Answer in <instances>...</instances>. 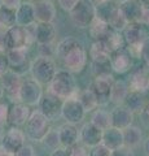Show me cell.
<instances>
[{
	"instance_id": "1",
	"label": "cell",
	"mask_w": 149,
	"mask_h": 156,
	"mask_svg": "<svg viewBox=\"0 0 149 156\" xmlns=\"http://www.w3.org/2000/svg\"><path fill=\"white\" fill-rule=\"evenodd\" d=\"M56 55L61 58L66 70L73 73H80L87 64V51L83 43L73 37H66L57 44Z\"/></svg>"
},
{
	"instance_id": "2",
	"label": "cell",
	"mask_w": 149,
	"mask_h": 156,
	"mask_svg": "<svg viewBox=\"0 0 149 156\" xmlns=\"http://www.w3.org/2000/svg\"><path fill=\"white\" fill-rule=\"evenodd\" d=\"M47 91L51 92L52 95L57 96L62 101L66 99H70V98L76 99L79 94V89L76 86L75 78L68 70H57L53 80L48 85Z\"/></svg>"
},
{
	"instance_id": "3",
	"label": "cell",
	"mask_w": 149,
	"mask_h": 156,
	"mask_svg": "<svg viewBox=\"0 0 149 156\" xmlns=\"http://www.w3.org/2000/svg\"><path fill=\"white\" fill-rule=\"evenodd\" d=\"M30 73L32 80L39 85H49L57 73V65L52 57L38 56L30 65Z\"/></svg>"
},
{
	"instance_id": "4",
	"label": "cell",
	"mask_w": 149,
	"mask_h": 156,
	"mask_svg": "<svg viewBox=\"0 0 149 156\" xmlns=\"http://www.w3.org/2000/svg\"><path fill=\"white\" fill-rule=\"evenodd\" d=\"M51 130V121L40 111L31 112L26 122L25 135L32 142H42L47 133Z\"/></svg>"
},
{
	"instance_id": "5",
	"label": "cell",
	"mask_w": 149,
	"mask_h": 156,
	"mask_svg": "<svg viewBox=\"0 0 149 156\" xmlns=\"http://www.w3.org/2000/svg\"><path fill=\"white\" fill-rule=\"evenodd\" d=\"M124 43L128 46V53L131 56H140L141 44L145 41L147 31L141 23H128L122 31Z\"/></svg>"
},
{
	"instance_id": "6",
	"label": "cell",
	"mask_w": 149,
	"mask_h": 156,
	"mask_svg": "<svg viewBox=\"0 0 149 156\" xmlns=\"http://www.w3.org/2000/svg\"><path fill=\"white\" fill-rule=\"evenodd\" d=\"M73 25L79 29H87L95 18V4L92 0H79L69 12Z\"/></svg>"
},
{
	"instance_id": "7",
	"label": "cell",
	"mask_w": 149,
	"mask_h": 156,
	"mask_svg": "<svg viewBox=\"0 0 149 156\" xmlns=\"http://www.w3.org/2000/svg\"><path fill=\"white\" fill-rule=\"evenodd\" d=\"M20 101L27 107H35L39 105L40 99L43 96L42 85H39L32 78H26L22 80L21 89H20Z\"/></svg>"
},
{
	"instance_id": "8",
	"label": "cell",
	"mask_w": 149,
	"mask_h": 156,
	"mask_svg": "<svg viewBox=\"0 0 149 156\" xmlns=\"http://www.w3.org/2000/svg\"><path fill=\"white\" fill-rule=\"evenodd\" d=\"M60 116L66 121V124L76 125L84 120L86 112L78 101V99L70 98V99H66L62 101Z\"/></svg>"
},
{
	"instance_id": "9",
	"label": "cell",
	"mask_w": 149,
	"mask_h": 156,
	"mask_svg": "<svg viewBox=\"0 0 149 156\" xmlns=\"http://www.w3.org/2000/svg\"><path fill=\"white\" fill-rule=\"evenodd\" d=\"M4 35H5L7 51L8 50H18V48H27V46L30 44L26 29L22 26L14 25L12 27H9L4 31Z\"/></svg>"
},
{
	"instance_id": "10",
	"label": "cell",
	"mask_w": 149,
	"mask_h": 156,
	"mask_svg": "<svg viewBox=\"0 0 149 156\" xmlns=\"http://www.w3.org/2000/svg\"><path fill=\"white\" fill-rule=\"evenodd\" d=\"M115 80L112 74H105L100 77H95L92 85L90 87L93 90L96 98H97L99 105H107L109 103V95H110V89Z\"/></svg>"
},
{
	"instance_id": "11",
	"label": "cell",
	"mask_w": 149,
	"mask_h": 156,
	"mask_svg": "<svg viewBox=\"0 0 149 156\" xmlns=\"http://www.w3.org/2000/svg\"><path fill=\"white\" fill-rule=\"evenodd\" d=\"M2 82L4 87V94L7 95V98L13 103H18L20 101V89L22 83V78L21 76L16 72L8 70L7 73H4L2 76Z\"/></svg>"
},
{
	"instance_id": "12",
	"label": "cell",
	"mask_w": 149,
	"mask_h": 156,
	"mask_svg": "<svg viewBox=\"0 0 149 156\" xmlns=\"http://www.w3.org/2000/svg\"><path fill=\"white\" fill-rule=\"evenodd\" d=\"M0 140H2V144H0L2 147L5 151H8V152L14 155L23 144H26L25 143L26 135H25V131L21 130L20 128L12 126L7 133H4L3 138Z\"/></svg>"
},
{
	"instance_id": "13",
	"label": "cell",
	"mask_w": 149,
	"mask_h": 156,
	"mask_svg": "<svg viewBox=\"0 0 149 156\" xmlns=\"http://www.w3.org/2000/svg\"><path fill=\"white\" fill-rule=\"evenodd\" d=\"M40 112L49 121L56 120L61 113V107H62V100L59 99L57 96L52 95L51 92H43V96L40 99Z\"/></svg>"
},
{
	"instance_id": "14",
	"label": "cell",
	"mask_w": 149,
	"mask_h": 156,
	"mask_svg": "<svg viewBox=\"0 0 149 156\" xmlns=\"http://www.w3.org/2000/svg\"><path fill=\"white\" fill-rule=\"evenodd\" d=\"M30 115H31L30 107H27L26 104L21 103V101L13 103L12 107H9L8 122L7 124L14 126V128H20V126L26 125Z\"/></svg>"
},
{
	"instance_id": "15",
	"label": "cell",
	"mask_w": 149,
	"mask_h": 156,
	"mask_svg": "<svg viewBox=\"0 0 149 156\" xmlns=\"http://www.w3.org/2000/svg\"><path fill=\"white\" fill-rule=\"evenodd\" d=\"M103 131L99 128H96L93 124L86 122L79 130V142L87 146L88 148H92L95 146L101 143Z\"/></svg>"
},
{
	"instance_id": "16",
	"label": "cell",
	"mask_w": 149,
	"mask_h": 156,
	"mask_svg": "<svg viewBox=\"0 0 149 156\" xmlns=\"http://www.w3.org/2000/svg\"><path fill=\"white\" fill-rule=\"evenodd\" d=\"M112 116V126L119 130H124L134 124V113L126 105H115L114 109L110 112Z\"/></svg>"
},
{
	"instance_id": "17",
	"label": "cell",
	"mask_w": 149,
	"mask_h": 156,
	"mask_svg": "<svg viewBox=\"0 0 149 156\" xmlns=\"http://www.w3.org/2000/svg\"><path fill=\"white\" fill-rule=\"evenodd\" d=\"M27 48H18V50H8L5 52L9 70L16 72L18 74H22L26 70L27 64Z\"/></svg>"
},
{
	"instance_id": "18",
	"label": "cell",
	"mask_w": 149,
	"mask_h": 156,
	"mask_svg": "<svg viewBox=\"0 0 149 156\" xmlns=\"http://www.w3.org/2000/svg\"><path fill=\"white\" fill-rule=\"evenodd\" d=\"M35 21L39 22H53L56 17V7L51 0H38L32 3Z\"/></svg>"
},
{
	"instance_id": "19",
	"label": "cell",
	"mask_w": 149,
	"mask_h": 156,
	"mask_svg": "<svg viewBox=\"0 0 149 156\" xmlns=\"http://www.w3.org/2000/svg\"><path fill=\"white\" fill-rule=\"evenodd\" d=\"M110 66L113 72L118 74H124L132 68V56L126 50L110 53Z\"/></svg>"
},
{
	"instance_id": "20",
	"label": "cell",
	"mask_w": 149,
	"mask_h": 156,
	"mask_svg": "<svg viewBox=\"0 0 149 156\" xmlns=\"http://www.w3.org/2000/svg\"><path fill=\"white\" fill-rule=\"evenodd\" d=\"M118 9L119 5H117V3L113 2V0L97 2V4H95V18L110 25V22L113 21L115 14L118 13Z\"/></svg>"
},
{
	"instance_id": "21",
	"label": "cell",
	"mask_w": 149,
	"mask_h": 156,
	"mask_svg": "<svg viewBox=\"0 0 149 156\" xmlns=\"http://www.w3.org/2000/svg\"><path fill=\"white\" fill-rule=\"evenodd\" d=\"M59 138H60V144L64 148H70L71 146L79 142V130L75 125L71 124H62L59 129Z\"/></svg>"
},
{
	"instance_id": "22",
	"label": "cell",
	"mask_w": 149,
	"mask_h": 156,
	"mask_svg": "<svg viewBox=\"0 0 149 156\" xmlns=\"http://www.w3.org/2000/svg\"><path fill=\"white\" fill-rule=\"evenodd\" d=\"M119 9L128 23H140L143 5L139 0H128L126 3L119 4Z\"/></svg>"
},
{
	"instance_id": "23",
	"label": "cell",
	"mask_w": 149,
	"mask_h": 156,
	"mask_svg": "<svg viewBox=\"0 0 149 156\" xmlns=\"http://www.w3.org/2000/svg\"><path fill=\"white\" fill-rule=\"evenodd\" d=\"M56 38V27L52 22H39L35 25L34 39L38 44H48L53 43Z\"/></svg>"
},
{
	"instance_id": "24",
	"label": "cell",
	"mask_w": 149,
	"mask_h": 156,
	"mask_svg": "<svg viewBox=\"0 0 149 156\" xmlns=\"http://www.w3.org/2000/svg\"><path fill=\"white\" fill-rule=\"evenodd\" d=\"M35 22L34 7L30 2H23L16 11V25L27 27Z\"/></svg>"
},
{
	"instance_id": "25",
	"label": "cell",
	"mask_w": 149,
	"mask_h": 156,
	"mask_svg": "<svg viewBox=\"0 0 149 156\" xmlns=\"http://www.w3.org/2000/svg\"><path fill=\"white\" fill-rule=\"evenodd\" d=\"M101 144L108 147L110 151H114L123 146V133L117 128H109L103 131Z\"/></svg>"
},
{
	"instance_id": "26",
	"label": "cell",
	"mask_w": 149,
	"mask_h": 156,
	"mask_svg": "<svg viewBox=\"0 0 149 156\" xmlns=\"http://www.w3.org/2000/svg\"><path fill=\"white\" fill-rule=\"evenodd\" d=\"M147 101L148 100H147L145 95H144V92L130 91L123 105H126L134 115H140V113H143L144 108H145Z\"/></svg>"
},
{
	"instance_id": "27",
	"label": "cell",
	"mask_w": 149,
	"mask_h": 156,
	"mask_svg": "<svg viewBox=\"0 0 149 156\" xmlns=\"http://www.w3.org/2000/svg\"><path fill=\"white\" fill-rule=\"evenodd\" d=\"M128 86L124 81L117 80L113 82L112 89H110V95H109V101L113 103L114 105H122L126 100V98L128 95Z\"/></svg>"
},
{
	"instance_id": "28",
	"label": "cell",
	"mask_w": 149,
	"mask_h": 156,
	"mask_svg": "<svg viewBox=\"0 0 149 156\" xmlns=\"http://www.w3.org/2000/svg\"><path fill=\"white\" fill-rule=\"evenodd\" d=\"M123 133V146H126L128 148H136L143 143V131L139 126L131 125L122 130Z\"/></svg>"
},
{
	"instance_id": "29",
	"label": "cell",
	"mask_w": 149,
	"mask_h": 156,
	"mask_svg": "<svg viewBox=\"0 0 149 156\" xmlns=\"http://www.w3.org/2000/svg\"><path fill=\"white\" fill-rule=\"evenodd\" d=\"M147 80H148V74L147 70L143 68H137L135 69L131 76H130V81H128V90L130 91H136V92H144L147 91Z\"/></svg>"
},
{
	"instance_id": "30",
	"label": "cell",
	"mask_w": 149,
	"mask_h": 156,
	"mask_svg": "<svg viewBox=\"0 0 149 156\" xmlns=\"http://www.w3.org/2000/svg\"><path fill=\"white\" fill-rule=\"evenodd\" d=\"M78 101L80 103V105L83 107L84 112H93L95 109H97L99 103H97V98H96L93 90L91 87H87L84 90H79L78 94Z\"/></svg>"
},
{
	"instance_id": "31",
	"label": "cell",
	"mask_w": 149,
	"mask_h": 156,
	"mask_svg": "<svg viewBox=\"0 0 149 156\" xmlns=\"http://www.w3.org/2000/svg\"><path fill=\"white\" fill-rule=\"evenodd\" d=\"M90 34L95 41H105L110 33H112V27H110L107 22L100 21L97 18H93V21L91 22V25L88 26Z\"/></svg>"
},
{
	"instance_id": "32",
	"label": "cell",
	"mask_w": 149,
	"mask_h": 156,
	"mask_svg": "<svg viewBox=\"0 0 149 156\" xmlns=\"http://www.w3.org/2000/svg\"><path fill=\"white\" fill-rule=\"evenodd\" d=\"M90 122L93 124L96 128H99L101 131L112 128V116H110V112L105 109H100V108L95 109Z\"/></svg>"
},
{
	"instance_id": "33",
	"label": "cell",
	"mask_w": 149,
	"mask_h": 156,
	"mask_svg": "<svg viewBox=\"0 0 149 156\" xmlns=\"http://www.w3.org/2000/svg\"><path fill=\"white\" fill-rule=\"evenodd\" d=\"M90 57L92 61H107L110 60V52L103 41H95L90 48Z\"/></svg>"
},
{
	"instance_id": "34",
	"label": "cell",
	"mask_w": 149,
	"mask_h": 156,
	"mask_svg": "<svg viewBox=\"0 0 149 156\" xmlns=\"http://www.w3.org/2000/svg\"><path fill=\"white\" fill-rule=\"evenodd\" d=\"M105 43V46H107V48L109 50L110 53L113 52H117V51H121V50H124V39H123V35L121 33L118 31H112L109 34V35L105 38V41H103Z\"/></svg>"
},
{
	"instance_id": "35",
	"label": "cell",
	"mask_w": 149,
	"mask_h": 156,
	"mask_svg": "<svg viewBox=\"0 0 149 156\" xmlns=\"http://www.w3.org/2000/svg\"><path fill=\"white\" fill-rule=\"evenodd\" d=\"M14 25H16V11L2 7L0 8V27L7 30Z\"/></svg>"
},
{
	"instance_id": "36",
	"label": "cell",
	"mask_w": 149,
	"mask_h": 156,
	"mask_svg": "<svg viewBox=\"0 0 149 156\" xmlns=\"http://www.w3.org/2000/svg\"><path fill=\"white\" fill-rule=\"evenodd\" d=\"M91 70L95 77H100V76H105V74H112V66H110V60L107 61H92L91 65Z\"/></svg>"
},
{
	"instance_id": "37",
	"label": "cell",
	"mask_w": 149,
	"mask_h": 156,
	"mask_svg": "<svg viewBox=\"0 0 149 156\" xmlns=\"http://www.w3.org/2000/svg\"><path fill=\"white\" fill-rule=\"evenodd\" d=\"M43 144L46 146V147L51 148L52 151L61 147L60 144V138H59V131H57V129H51L47 133V135L43 138Z\"/></svg>"
},
{
	"instance_id": "38",
	"label": "cell",
	"mask_w": 149,
	"mask_h": 156,
	"mask_svg": "<svg viewBox=\"0 0 149 156\" xmlns=\"http://www.w3.org/2000/svg\"><path fill=\"white\" fill-rule=\"evenodd\" d=\"M69 150V156H90V148L83 143H75Z\"/></svg>"
},
{
	"instance_id": "39",
	"label": "cell",
	"mask_w": 149,
	"mask_h": 156,
	"mask_svg": "<svg viewBox=\"0 0 149 156\" xmlns=\"http://www.w3.org/2000/svg\"><path fill=\"white\" fill-rule=\"evenodd\" d=\"M90 156H112V151L100 143L95 147L90 148Z\"/></svg>"
},
{
	"instance_id": "40",
	"label": "cell",
	"mask_w": 149,
	"mask_h": 156,
	"mask_svg": "<svg viewBox=\"0 0 149 156\" xmlns=\"http://www.w3.org/2000/svg\"><path fill=\"white\" fill-rule=\"evenodd\" d=\"M53 53H56V47H53V43L39 44V56L40 57H52Z\"/></svg>"
},
{
	"instance_id": "41",
	"label": "cell",
	"mask_w": 149,
	"mask_h": 156,
	"mask_svg": "<svg viewBox=\"0 0 149 156\" xmlns=\"http://www.w3.org/2000/svg\"><path fill=\"white\" fill-rule=\"evenodd\" d=\"M140 57L143 58V61L145 62V65L149 68V37L145 38V41H144L141 44Z\"/></svg>"
},
{
	"instance_id": "42",
	"label": "cell",
	"mask_w": 149,
	"mask_h": 156,
	"mask_svg": "<svg viewBox=\"0 0 149 156\" xmlns=\"http://www.w3.org/2000/svg\"><path fill=\"white\" fill-rule=\"evenodd\" d=\"M14 156H36V152L32 146L30 144H23L22 147L17 151Z\"/></svg>"
},
{
	"instance_id": "43",
	"label": "cell",
	"mask_w": 149,
	"mask_h": 156,
	"mask_svg": "<svg viewBox=\"0 0 149 156\" xmlns=\"http://www.w3.org/2000/svg\"><path fill=\"white\" fill-rule=\"evenodd\" d=\"M2 2V7L11 9V11H17V8L21 5L22 0H0Z\"/></svg>"
},
{
	"instance_id": "44",
	"label": "cell",
	"mask_w": 149,
	"mask_h": 156,
	"mask_svg": "<svg viewBox=\"0 0 149 156\" xmlns=\"http://www.w3.org/2000/svg\"><path fill=\"white\" fill-rule=\"evenodd\" d=\"M112 156H135V154H134V151L131 148L122 146V147L112 151Z\"/></svg>"
},
{
	"instance_id": "45",
	"label": "cell",
	"mask_w": 149,
	"mask_h": 156,
	"mask_svg": "<svg viewBox=\"0 0 149 156\" xmlns=\"http://www.w3.org/2000/svg\"><path fill=\"white\" fill-rule=\"evenodd\" d=\"M59 2V5L66 12H70L76 4H78L79 0H57Z\"/></svg>"
},
{
	"instance_id": "46",
	"label": "cell",
	"mask_w": 149,
	"mask_h": 156,
	"mask_svg": "<svg viewBox=\"0 0 149 156\" xmlns=\"http://www.w3.org/2000/svg\"><path fill=\"white\" fill-rule=\"evenodd\" d=\"M9 107L5 103H0V125H5L8 122Z\"/></svg>"
},
{
	"instance_id": "47",
	"label": "cell",
	"mask_w": 149,
	"mask_h": 156,
	"mask_svg": "<svg viewBox=\"0 0 149 156\" xmlns=\"http://www.w3.org/2000/svg\"><path fill=\"white\" fill-rule=\"evenodd\" d=\"M9 70V65H8V60L5 53L0 52V77H2L4 73H7Z\"/></svg>"
},
{
	"instance_id": "48",
	"label": "cell",
	"mask_w": 149,
	"mask_h": 156,
	"mask_svg": "<svg viewBox=\"0 0 149 156\" xmlns=\"http://www.w3.org/2000/svg\"><path fill=\"white\" fill-rule=\"evenodd\" d=\"M49 156H69V150L64 147H59L52 151V154Z\"/></svg>"
},
{
	"instance_id": "49",
	"label": "cell",
	"mask_w": 149,
	"mask_h": 156,
	"mask_svg": "<svg viewBox=\"0 0 149 156\" xmlns=\"http://www.w3.org/2000/svg\"><path fill=\"white\" fill-rule=\"evenodd\" d=\"M5 31V30H4ZM4 31H0V52L5 53L7 52V46H5V35H4Z\"/></svg>"
},
{
	"instance_id": "50",
	"label": "cell",
	"mask_w": 149,
	"mask_h": 156,
	"mask_svg": "<svg viewBox=\"0 0 149 156\" xmlns=\"http://www.w3.org/2000/svg\"><path fill=\"white\" fill-rule=\"evenodd\" d=\"M144 152H145L147 156H149V138H147L145 140H144Z\"/></svg>"
},
{
	"instance_id": "51",
	"label": "cell",
	"mask_w": 149,
	"mask_h": 156,
	"mask_svg": "<svg viewBox=\"0 0 149 156\" xmlns=\"http://www.w3.org/2000/svg\"><path fill=\"white\" fill-rule=\"evenodd\" d=\"M0 156H14V155L11 154V152H8V151H5L2 146H0Z\"/></svg>"
},
{
	"instance_id": "52",
	"label": "cell",
	"mask_w": 149,
	"mask_h": 156,
	"mask_svg": "<svg viewBox=\"0 0 149 156\" xmlns=\"http://www.w3.org/2000/svg\"><path fill=\"white\" fill-rule=\"evenodd\" d=\"M143 115L147 117V120H149V101H147V105H145V108H144V111H143Z\"/></svg>"
},
{
	"instance_id": "53",
	"label": "cell",
	"mask_w": 149,
	"mask_h": 156,
	"mask_svg": "<svg viewBox=\"0 0 149 156\" xmlns=\"http://www.w3.org/2000/svg\"><path fill=\"white\" fill-rule=\"evenodd\" d=\"M3 96H4V87H3L2 77H0V99H3Z\"/></svg>"
},
{
	"instance_id": "54",
	"label": "cell",
	"mask_w": 149,
	"mask_h": 156,
	"mask_svg": "<svg viewBox=\"0 0 149 156\" xmlns=\"http://www.w3.org/2000/svg\"><path fill=\"white\" fill-rule=\"evenodd\" d=\"M144 8H149V0H139Z\"/></svg>"
},
{
	"instance_id": "55",
	"label": "cell",
	"mask_w": 149,
	"mask_h": 156,
	"mask_svg": "<svg viewBox=\"0 0 149 156\" xmlns=\"http://www.w3.org/2000/svg\"><path fill=\"white\" fill-rule=\"evenodd\" d=\"M4 135V125H0V139L3 138Z\"/></svg>"
},
{
	"instance_id": "56",
	"label": "cell",
	"mask_w": 149,
	"mask_h": 156,
	"mask_svg": "<svg viewBox=\"0 0 149 156\" xmlns=\"http://www.w3.org/2000/svg\"><path fill=\"white\" fill-rule=\"evenodd\" d=\"M117 3H119V4H122V3H126V2H128V0H115Z\"/></svg>"
},
{
	"instance_id": "57",
	"label": "cell",
	"mask_w": 149,
	"mask_h": 156,
	"mask_svg": "<svg viewBox=\"0 0 149 156\" xmlns=\"http://www.w3.org/2000/svg\"><path fill=\"white\" fill-rule=\"evenodd\" d=\"M147 90L149 91V76H148V80H147Z\"/></svg>"
},
{
	"instance_id": "58",
	"label": "cell",
	"mask_w": 149,
	"mask_h": 156,
	"mask_svg": "<svg viewBox=\"0 0 149 156\" xmlns=\"http://www.w3.org/2000/svg\"><path fill=\"white\" fill-rule=\"evenodd\" d=\"M27 2H30V3H31V2H34V3H35V2H38V0H27Z\"/></svg>"
},
{
	"instance_id": "59",
	"label": "cell",
	"mask_w": 149,
	"mask_h": 156,
	"mask_svg": "<svg viewBox=\"0 0 149 156\" xmlns=\"http://www.w3.org/2000/svg\"><path fill=\"white\" fill-rule=\"evenodd\" d=\"M97 2H105V0H97Z\"/></svg>"
},
{
	"instance_id": "60",
	"label": "cell",
	"mask_w": 149,
	"mask_h": 156,
	"mask_svg": "<svg viewBox=\"0 0 149 156\" xmlns=\"http://www.w3.org/2000/svg\"><path fill=\"white\" fill-rule=\"evenodd\" d=\"M0 8H2V2H0Z\"/></svg>"
},
{
	"instance_id": "61",
	"label": "cell",
	"mask_w": 149,
	"mask_h": 156,
	"mask_svg": "<svg viewBox=\"0 0 149 156\" xmlns=\"http://www.w3.org/2000/svg\"><path fill=\"white\" fill-rule=\"evenodd\" d=\"M0 31H2V27H0Z\"/></svg>"
}]
</instances>
